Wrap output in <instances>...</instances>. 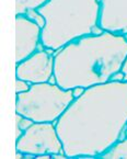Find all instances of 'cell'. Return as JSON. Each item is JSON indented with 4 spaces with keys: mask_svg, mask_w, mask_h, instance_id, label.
Listing matches in <instances>:
<instances>
[{
    "mask_svg": "<svg viewBox=\"0 0 127 159\" xmlns=\"http://www.w3.org/2000/svg\"><path fill=\"white\" fill-rule=\"evenodd\" d=\"M125 134H126V136H127V129H126V131H125Z\"/></svg>",
    "mask_w": 127,
    "mask_h": 159,
    "instance_id": "obj_17",
    "label": "cell"
},
{
    "mask_svg": "<svg viewBox=\"0 0 127 159\" xmlns=\"http://www.w3.org/2000/svg\"><path fill=\"white\" fill-rule=\"evenodd\" d=\"M31 84L23 79H20V78H17L15 79V93L20 94L23 93V92H26L28 89H30Z\"/></svg>",
    "mask_w": 127,
    "mask_h": 159,
    "instance_id": "obj_13",
    "label": "cell"
},
{
    "mask_svg": "<svg viewBox=\"0 0 127 159\" xmlns=\"http://www.w3.org/2000/svg\"><path fill=\"white\" fill-rule=\"evenodd\" d=\"M33 123L34 122L32 120L15 113V139H18L23 134V132L28 129Z\"/></svg>",
    "mask_w": 127,
    "mask_h": 159,
    "instance_id": "obj_11",
    "label": "cell"
},
{
    "mask_svg": "<svg viewBox=\"0 0 127 159\" xmlns=\"http://www.w3.org/2000/svg\"><path fill=\"white\" fill-rule=\"evenodd\" d=\"M127 57L124 34L103 31L78 39L54 54V77L64 89L90 88L112 80Z\"/></svg>",
    "mask_w": 127,
    "mask_h": 159,
    "instance_id": "obj_2",
    "label": "cell"
},
{
    "mask_svg": "<svg viewBox=\"0 0 127 159\" xmlns=\"http://www.w3.org/2000/svg\"><path fill=\"white\" fill-rule=\"evenodd\" d=\"M47 0H15V16L25 14L30 10L38 9Z\"/></svg>",
    "mask_w": 127,
    "mask_h": 159,
    "instance_id": "obj_10",
    "label": "cell"
},
{
    "mask_svg": "<svg viewBox=\"0 0 127 159\" xmlns=\"http://www.w3.org/2000/svg\"><path fill=\"white\" fill-rule=\"evenodd\" d=\"M37 10L45 19L41 43L53 52L92 34L99 25L100 0H47Z\"/></svg>",
    "mask_w": 127,
    "mask_h": 159,
    "instance_id": "obj_3",
    "label": "cell"
},
{
    "mask_svg": "<svg viewBox=\"0 0 127 159\" xmlns=\"http://www.w3.org/2000/svg\"><path fill=\"white\" fill-rule=\"evenodd\" d=\"M42 39V28L25 14L15 16V63L34 54Z\"/></svg>",
    "mask_w": 127,
    "mask_h": 159,
    "instance_id": "obj_7",
    "label": "cell"
},
{
    "mask_svg": "<svg viewBox=\"0 0 127 159\" xmlns=\"http://www.w3.org/2000/svg\"><path fill=\"white\" fill-rule=\"evenodd\" d=\"M100 158L104 159H118L127 158V136L117 140L113 146H111Z\"/></svg>",
    "mask_w": 127,
    "mask_h": 159,
    "instance_id": "obj_9",
    "label": "cell"
},
{
    "mask_svg": "<svg viewBox=\"0 0 127 159\" xmlns=\"http://www.w3.org/2000/svg\"><path fill=\"white\" fill-rule=\"evenodd\" d=\"M52 49H46L43 45L28 58L17 64L15 77L33 84L48 82L54 76L55 61Z\"/></svg>",
    "mask_w": 127,
    "mask_h": 159,
    "instance_id": "obj_6",
    "label": "cell"
},
{
    "mask_svg": "<svg viewBox=\"0 0 127 159\" xmlns=\"http://www.w3.org/2000/svg\"><path fill=\"white\" fill-rule=\"evenodd\" d=\"M73 100L71 89L52 82L33 84L26 92L17 94L15 113L33 122L56 123Z\"/></svg>",
    "mask_w": 127,
    "mask_h": 159,
    "instance_id": "obj_4",
    "label": "cell"
},
{
    "mask_svg": "<svg viewBox=\"0 0 127 159\" xmlns=\"http://www.w3.org/2000/svg\"><path fill=\"white\" fill-rule=\"evenodd\" d=\"M99 25L104 31L127 33V0H100Z\"/></svg>",
    "mask_w": 127,
    "mask_h": 159,
    "instance_id": "obj_8",
    "label": "cell"
},
{
    "mask_svg": "<svg viewBox=\"0 0 127 159\" xmlns=\"http://www.w3.org/2000/svg\"><path fill=\"white\" fill-rule=\"evenodd\" d=\"M124 36H125V39H126V41H127V33H126V34H124Z\"/></svg>",
    "mask_w": 127,
    "mask_h": 159,
    "instance_id": "obj_16",
    "label": "cell"
},
{
    "mask_svg": "<svg viewBox=\"0 0 127 159\" xmlns=\"http://www.w3.org/2000/svg\"><path fill=\"white\" fill-rule=\"evenodd\" d=\"M26 16H28L31 20H33L35 23H37L38 25L41 26V28H43V26L45 25V19L44 16H42V13H41L40 11H38L37 9H34V10H30V11H28L25 13Z\"/></svg>",
    "mask_w": 127,
    "mask_h": 159,
    "instance_id": "obj_12",
    "label": "cell"
},
{
    "mask_svg": "<svg viewBox=\"0 0 127 159\" xmlns=\"http://www.w3.org/2000/svg\"><path fill=\"white\" fill-rule=\"evenodd\" d=\"M15 152L37 159L52 158V155L64 152L55 123L34 122L15 139Z\"/></svg>",
    "mask_w": 127,
    "mask_h": 159,
    "instance_id": "obj_5",
    "label": "cell"
},
{
    "mask_svg": "<svg viewBox=\"0 0 127 159\" xmlns=\"http://www.w3.org/2000/svg\"><path fill=\"white\" fill-rule=\"evenodd\" d=\"M85 89L87 88H83V87H76V88H73V89H71L72 90V96H73V98H79L80 96H82L83 94V92L85 91Z\"/></svg>",
    "mask_w": 127,
    "mask_h": 159,
    "instance_id": "obj_14",
    "label": "cell"
},
{
    "mask_svg": "<svg viewBox=\"0 0 127 159\" xmlns=\"http://www.w3.org/2000/svg\"><path fill=\"white\" fill-rule=\"evenodd\" d=\"M122 71L125 75V80H127V57H126V61H125L124 65H123V67H122Z\"/></svg>",
    "mask_w": 127,
    "mask_h": 159,
    "instance_id": "obj_15",
    "label": "cell"
},
{
    "mask_svg": "<svg viewBox=\"0 0 127 159\" xmlns=\"http://www.w3.org/2000/svg\"><path fill=\"white\" fill-rule=\"evenodd\" d=\"M55 125L68 158H100L126 136L127 80L87 88Z\"/></svg>",
    "mask_w": 127,
    "mask_h": 159,
    "instance_id": "obj_1",
    "label": "cell"
}]
</instances>
